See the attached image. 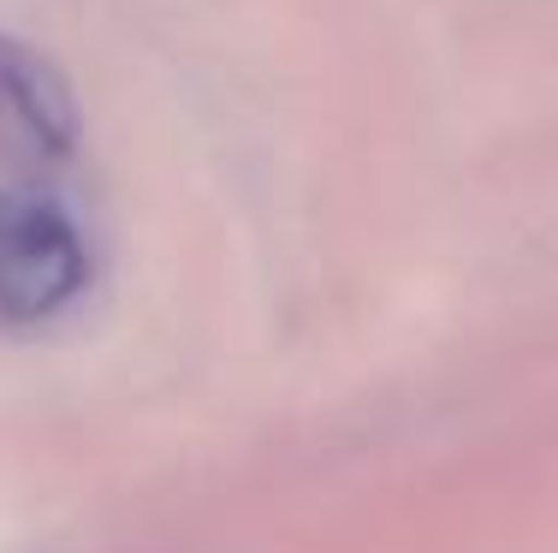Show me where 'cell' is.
I'll list each match as a JSON object with an SVG mask.
<instances>
[{
	"mask_svg": "<svg viewBox=\"0 0 558 553\" xmlns=\"http://www.w3.org/2000/svg\"><path fill=\"white\" fill-rule=\"evenodd\" d=\"M89 292L84 227L48 191L0 196V322L43 327Z\"/></svg>",
	"mask_w": 558,
	"mask_h": 553,
	"instance_id": "obj_1",
	"label": "cell"
}]
</instances>
